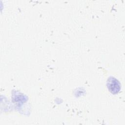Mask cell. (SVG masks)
Here are the masks:
<instances>
[{"mask_svg": "<svg viewBox=\"0 0 125 125\" xmlns=\"http://www.w3.org/2000/svg\"><path fill=\"white\" fill-rule=\"evenodd\" d=\"M107 87L112 93H116L120 90V84L118 81L114 78H109L107 82Z\"/></svg>", "mask_w": 125, "mask_h": 125, "instance_id": "cell-1", "label": "cell"}]
</instances>
